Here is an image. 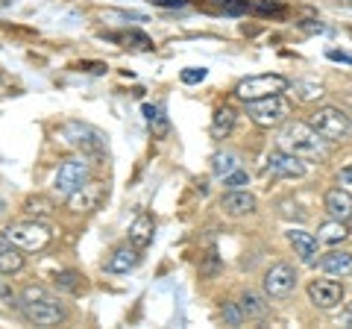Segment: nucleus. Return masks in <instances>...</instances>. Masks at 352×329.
I'll use <instances>...</instances> for the list:
<instances>
[{
    "label": "nucleus",
    "mask_w": 352,
    "mask_h": 329,
    "mask_svg": "<svg viewBox=\"0 0 352 329\" xmlns=\"http://www.w3.org/2000/svg\"><path fill=\"white\" fill-rule=\"evenodd\" d=\"M279 147L294 153L300 159H326L329 156V138H323L311 124H302V120H285L279 129Z\"/></svg>",
    "instance_id": "nucleus-1"
},
{
    "label": "nucleus",
    "mask_w": 352,
    "mask_h": 329,
    "mask_svg": "<svg viewBox=\"0 0 352 329\" xmlns=\"http://www.w3.org/2000/svg\"><path fill=\"white\" fill-rule=\"evenodd\" d=\"M18 312L36 326H59L65 317H68L62 300L53 297V294L47 288H41V285H30V288L21 291V309Z\"/></svg>",
    "instance_id": "nucleus-2"
},
{
    "label": "nucleus",
    "mask_w": 352,
    "mask_h": 329,
    "mask_svg": "<svg viewBox=\"0 0 352 329\" xmlns=\"http://www.w3.org/2000/svg\"><path fill=\"white\" fill-rule=\"evenodd\" d=\"M59 138L68 147H74L76 153L88 156V159H103L106 150H109L106 136L97 127L85 124V120H65V124L59 127Z\"/></svg>",
    "instance_id": "nucleus-3"
},
{
    "label": "nucleus",
    "mask_w": 352,
    "mask_h": 329,
    "mask_svg": "<svg viewBox=\"0 0 352 329\" xmlns=\"http://www.w3.org/2000/svg\"><path fill=\"white\" fill-rule=\"evenodd\" d=\"M0 235H3L9 244H15L18 250H24V253H36V250H44L50 244L53 233L41 221L36 217H30V221H12L0 229Z\"/></svg>",
    "instance_id": "nucleus-4"
},
{
    "label": "nucleus",
    "mask_w": 352,
    "mask_h": 329,
    "mask_svg": "<svg viewBox=\"0 0 352 329\" xmlns=\"http://www.w3.org/2000/svg\"><path fill=\"white\" fill-rule=\"evenodd\" d=\"M288 76L282 74H256V76H244L238 85H235V97L244 103L252 100H261V97H270V94H282L288 89Z\"/></svg>",
    "instance_id": "nucleus-5"
},
{
    "label": "nucleus",
    "mask_w": 352,
    "mask_h": 329,
    "mask_svg": "<svg viewBox=\"0 0 352 329\" xmlns=\"http://www.w3.org/2000/svg\"><path fill=\"white\" fill-rule=\"evenodd\" d=\"M308 124H311L317 133H320L323 138H329V141H340V138H346L352 133L349 115L344 112V109H338V106H320V109H314V112L308 115Z\"/></svg>",
    "instance_id": "nucleus-6"
},
{
    "label": "nucleus",
    "mask_w": 352,
    "mask_h": 329,
    "mask_svg": "<svg viewBox=\"0 0 352 329\" xmlns=\"http://www.w3.org/2000/svg\"><path fill=\"white\" fill-rule=\"evenodd\" d=\"M88 180H91V164H88V156H82V153H80V156H74V159L59 164L56 177H53V194L68 197V194H74Z\"/></svg>",
    "instance_id": "nucleus-7"
},
{
    "label": "nucleus",
    "mask_w": 352,
    "mask_h": 329,
    "mask_svg": "<svg viewBox=\"0 0 352 329\" xmlns=\"http://www.w3.org/2000/svg\"><path fill=\"white\" fill-rule=\"evenodd\" d=\"M288 112H291V106L282 94H270V97H261V100L247 103V115L258 127H279L288 120Z\"/></svg>",
    "instance_id": "nucleus-8"
},
{
    "label": "nucleus",
    "mask_w": 352,
    "mask_h": 329,
    "mask_svg": "<svg viewBox=\"0 0 352 329\" xmlns=\"http://www.w3.org/2000/svg\"><path fill=\"white\" fill-rule=\"evenodd\" d=\"M65 200H68V209L76 212V215L94 212V209H100V203L106 200V185L100 180H88L74 194L65 197Z\"/></svg>",
    "instance_id": "nucleus-9"
},
{
    "label": "nucleus",
    "mask_w": 352,
    "mask_h": 329,
    "mask_svg": "<svg viewBox=\"0 0 352 329\" xmlns=\"http://www.w3.org/2000/svg\"><path fill=\"white\" fill-rule=\"evenodd\" d=\"M344 297H346V288H344V282H338V279H314L308 285V300L323 312L338 309V306L344 303Z\"/></svg>",
    "instance_id": "nucleus-10"
},
{
    "label": "nucleus",
    "mask_w": 352,
    "mask_h": 329,
    "mask_svg": "<svg viewBox=\"0 0 352 329\" xmlns=\"http://www.w3.org/2000/svg\"><path fill=\"white\" fill-rule=\"evenodd\" d=\"M296 288V270L288 262H276L273 268H267L264 273V294L267 297H288Z\"/></svg>",
    "instance_id": "nucleus-11"
},
{
    "label": "nucleus",
    "mask_w": 352,
    "mask_h": 329,
    "mask_svg": "<svg viewBox=\"0 0 352 329\" xmlns=\"http://www.w3.org/2000/svg\"><path fill=\"white\" fill-rule=\"evenodd\" d=\"M267 171L273 177H282V180H302L308 173V164L300 156H294V153L279 147L267 156Z\"/></svg>",
    "instance_id": "nucleus-12"
},
{
    "label": "nucleus",
    "mask_w": 352,
    "mask_h": 329,
    "mask_svg": "<svg viewBox=\"0 0 352 329\" xmlns=\"http://www.w3.org/2000/svg\"><path fill=\"white\" fill-rule=\"evenodd\" d=\"M220 209H223L226 217H247V215L256 212V197H252L247 189L226 191L220 197Z\"/></svg>",
    "instance_id": "nucleus-13"
},
{
    "label": "nucleus",
    "mask_w": 352,
    "mask_h": 329,
    "mask_svg": "<svg viewBox=\"0 0 352 329\" xmlns=\"http://www.w3.org/2000/svg\"><path fill=\"white\" fill-rule=\"evenodd\" d=\"M288 241H291V247L296 250V256H300L302 265H314L317 262V247H320V238L311 235V233H305V229H291L288 233Z\"/></svg>",
    "instance_id": "nucleus-14"
},
{
    "label": "nucleus",
    "mask_w": 352,
    "mask_h": 329,
    "mask_svg": "<svg viewBox=\"0 0 352 329\" xmlns=\"http://www.w3.org/2000/svg\"><path fill=\"white\" fill-rule=\"evenodd\" d=\"M323 206H326L329 217H335V221H349V217H352V194H349L346 189H332V191H326Z\"/></svg>",
    "instance_id": "nucleus-15"
},
{
    "label": "nucleus",
    "mask_w": 352,
    "mask_h": 329,
    "mask_svg": "<svg viewBox=\"0 0 352 329\" xmlns=\"http://www.w3.org/2000/svg\"><path fill=\"white\" fill-rule=\"evenodd\" d=\"M138 262H141V250L138 247H118L112 256L106 259V273H129V270H135L138 268Z\"/></svg>",
    "instance_id": "nucleus-16"
},
{
    "label": "nucleus",
    "mask_w": 352,
    "mask_h": 329,
    "mask_svg": "<svg viewBox=\"0 0 352 329\" xmlns=\"http://www.w3.org/2000/svg\"><path fill=\"white\" fill-rule=\"evenodd\" d=\"M153 235H156V221H153L147 212H141L135 221L129 224V244L138 250H147L153 244Z\"/></svg>",
    "instance_id": "nucleus-17"
},
{
    "label": "nucleus",
    "mask_w": 352,
    "mask_h": 329,
    "mask_svg": "<svg viewBox=\"0 0 352 329\" xmlns=\"http://www.w3.org/2000/svg\"><path fill=\"white\" fill-rule=\"evenodd\" d=\"M238 306L244 309V315L250 317V321H264V317L270 315V303L264 300V294H258V291H244L241 294V300H238Z\"/></svg>",
    "instance_id": "nucleus-18"
},
{
    "label": "nucleus",
    "mask_w": 352,
    "mask_h": 329,
    "mask_svg": "<svg viewBox=\"0 0 352 329\" xmlns=\"http://www.w3.org/2000/svg\"><path fill=\"white\" fill-rule=\"evenodd\" d=\"M320 268L332 277H349L352 273V253H344V250H332L320 259Z\"/></svg>",
    "instance_id": "nucleus-19"
},
{
    "label": "nucleus",
    "mask_w": 352,
    "mask_h": 329,
    "mask_svg": "<svg viewBox=\"0 0 352 329\" xmlns=\"http://www.w3.org/2000/svg\"><path fill=\"white\" fill-rule=\"evenodd\" d=\"M24 250H18L15 244H9V241L0 235V273H18L24 268Z\"/></svg>",
    "instance_id": "nucleus-20"
},
{
    "label": "nucleus",
    "mask_w": 352,
    "mask_h": 329,
    "mask_svg": "<svg viewBox=\"0 0 352 329\" xmlns=\"http://www.w3.org/2000/svg\"><path fill=\"white\" fill-rule=\"evenodd\" d=\"M346 235H349L346 221H335V217H329V221L320 224V229H317V238H320V244H340Z\"/></svg>",
    "instance_id": "nucleus-21"
},
{
    "label": "nucleus",
    "mask_w": 352,
    "mask_h": 329,
    "mask_svg": "<svg viewBox=\"0 0 352 329\" xmlns=\"http://www.w3.org/2000/svg\"><path fill=\"white\" fill-rule=\"evenodd\" d=\"M232 127H235V112L229 106H220L214 112V118H212V136L226 138L229 133H232Z\"/></svg>",
    "instance_id": "nucleus-22"
},
{
    "label": "nucleus",
    "mask_w": 352,
    "mask_h": 329,
    "mask_svg": "<svg viewBox=\"0 0 352 329\" xmlns=\"http://www.w3.org/2000/svg\"><path fill=\"white\" fill-rule=\"evenodd\" d=\"M238 168H241V162H238L235 153L220 150V153H214V156H212V173H214V177H220V180L229 177V173L238 171Z\"/></svg>",
    "instance_id": "nucleus-23"
},
{
    "label": "nucleus",
    "mask_w": 352,
    "mask_h": 329,
    "mask_svg": "<svg viewBox=\"0 0 352 329\" xmlns=\"http://www.w3.org/2000/svg\"><path fill=\"white\" fill-rule=\"evenodd\" d=\"M53 285L65 294H80L82 291V277L76 270H59L56 277H53Z\"/></svg>",
    "instance_id": "nucleus-24"
},
{
    "label": "nucleus",
    "mask_w": 352,
    "mask_h": 329,
    "mask_svg": "<svg viewBox=\"0 0 352 329\" xmlns=\"http://www.w3.org/2000/svg\"><path fill=\"white\" fill-rule=\"evenodd\" d=\"M24 212L30 217H36V221H41V217H50L53 215V200H47V197H27V203H24Z\"/></svg>",
    "instance_id": "nucleus-25"
},
{
    "label": "nucleus",
    "mask_w": 352,
    "mask_h": 329,
    "mask_svg": "<svg viewBox=\"0 0 352 329\" xmlns=\"http://www.w3.org/2000/svg\"><path fill=\"white\" fill-rule=\"evenodd\" d=\"M294 92H296V97H300V100H320V97L326 94L323 85L317 83V80H296V83H294Z\"/></svg>",
    "instance_id": "nucleus-26"
},
{
    "label": "nucleus",
    "mask_w": 352,
    "mask_h": 329,
    "mask_svg": "<svg viewBox=\"0 0 352 329\" xmlns=\"http://www.w3.org/2000/svg\"><path fill=\"white\" fill-rule=\"evenodd\" d=\"M120 41H126V47H135V50H153V39L147 36V32L141 30H126L124 36H115Z\"/></svg>",
    "instance_id": "nucleus-27"
},
{
    "label": "nucleus",
    "mask_w": 352,
    "mask_h": 329,
    "mask_svg": "<svg viewBox=\"0 0 352 329\" xmlns=\"http://www.w3.org/2000/svg\"><path fill=\"white\" fill-rule=\"evenodd\" d=\"M247 185H250V173L244 168H238V171L229 173V177H223V189L226 191H238V189H247Z\"/></svg>",
    "instance_id": "nucleus-28"
},
{
    "label": "nucleus",
    "mask_w": 352,
    "mask_h": 329,
    "mask_svg": "<svg viewBox=\"0 0 352 329\" xmlns=\"http://www.w3.org/2000/svg\"><path fill=\"white\" fill-rule=\"evenodd\" d=\"M223 321L229 323V326H241L247 321V315H244V309H241L238 303H226L223 306Z\"/></svg>",
    "instance_id": "nucleus-29"
},
{
    "label": "nucleus",
    "mask_w": 352,
    "mask_h": 329,
    "mask_svg": "<svg viewBox=\"0 0 352 329\" xmlns=\"http://www.w3.org/2000/svg\"><path fill=\"white\" fill-rule=\"evenodd\" d=\"M206 76H208L206 68H185V71L179 74V80H182L185 85H194V83H203Z\"/></svg>",
    "instance_id": "nucleus-30"
},
{
    "label": "nucleus",
    "mask_w": 352,
    "mask_h": 329,
    "mask_svg": "<svg viewBox=\"0 0 352 329\" xmlns=\"http://www.w3.org/2000/svg\"><path fill=\"white\" fill-rule=\"evenodd\" d=\"M150 124H153V136H156V138H164V136H168L170 124H168V118H164V109H159V115L153 118Z\"/></svg>",
    "instance_id": "nucleus-31"
},
{
    "label": "nucleus",
    "mask_w": 352,
    "mask_h": 329,
    "mask_svg": "<svg viewBox=\"0 0 352 329\" xmlns=\"http://www.w3.org/2000/svg\"><path fill=\"white\" fill-rule=\"evenodd\" d=\"M252 12L256 15H279L282 6L273 3V0H258V3H252Z\"/></svg>",
    "instance_id": "nucleus-32"
},
{
    "label": "nucleus",
    "mask_w": 352,
    "mask_h": 329,
    "mask_svg": "<svg viewBox=\"0 0 352 329\" xmlns=\"http://www.w3.org/2000/svg\"><path fill=\"white\" fill-rule=\"evenodd\" d=\"M220 9L229 15H241V12H247V3L244 0H220Z\"/></svg>",
    "instance_id": "nucleus-33"
},
{
    "label": "nucleus",
    "mask_w": 352,
    "mask_h": 329,
    "mask_svg": "<svg viewBox=\"0 0 352 329\" xmlns=\"http://www.w3.org/2000/svg\"><path fill=\"white\" fill-rule=\"evenodd\" d=\"M76 68L88 71V74H106V65H103V62H80Z\"/></svg>",
    "instance_id": "nucleus-34"
},
{
    "label": "nucleus",
    "mask_w": 352,
    "mask_h": 329,
    "mask_svg": "<svg viewBox=\"0 0 352 329\" xmlns=\"http://www.w3.org/2000/svg\"><path fill=\"white\" fill-rule=\"evenodd\" d=\"M147 3H153V6H164V9H179V6H185V0H147Z\"/></svg>",
    "instance_id": "nucleus-35"
},
{
    "label": "nucleus",
    "mask_w": 352,
    "mask_h": 329,
    "mask_svg": "<svg viewBox=\"0 0 352 329\" xmlns=\"http://www.w3.org/2000/svg\"><path fill=\"white\" fill-rule=\"evenodd\" d=\"M329 59H332V62H346V65H352V56H349V53H340V50H329Z\"/></svg>",
    "instance_id": "nucleus-36"
},
{
    "label": "nucleus",
    "mask_w": 352,
    "mask_h": 329,
    "mask_svg": "<svg viewBox=\"0 0 352 329\" xmlns=\"http://www.w3.org/2000/svg\"><path fill=\"white\" fill-rule=\"evenodd\" d=\"M159 109H162V106H150V103H144V106H141V112H144L147 120H153V118L159 115Z\"/></svg>",
    "instance_id": "nucleus-37"
},
{
    "label": "nucleus",
    "mask_w": 352,
    "mask_h": 329,
    "mask_svg": "<svg viewBox=\"0 0 352 329\" xmlns=\"http://www.w3.org/2000/svg\"><path fill=\"white\" fill-rule=\"evenodd\" d=\"M340 182H346V185L352 182V162L346 164V168H344V171H340Z\"/></svg>",
    "instance_id": "nucleus-38"
},
{
    "label": "nucleus",
    "mask_w": 352,
    "mask_h": 329,
    "mask_svg": "<svg viewBox=\"0 0 352 329\" xmlns=\"http://www.w3.org/2000/svg\"><path fill=\"white\" fill-rule=\"evenodd\" d=\"M214 268H217V259H214V250H212V253H208V265H206L203 273H214Z\"/></svg>",
    "instance_id": "nucleus-39"
},
{
    "label": "nucleus",
    "mask_w": 352,
    "mask_h": 329,
    "mask_svg": "<svg viewBox=\"0 0 352 329\" xmlns=\"http://www.w3.org/2000/svg\"><path fill=\"white\" fill-rule=\"evenodd\" d=\"M344 323H349V326H352V309H349V312L344 315Z\"/></svg>",
    "instance_id": "nucleus-40"
},
{
    "label": "nucleus",
    "mask_w": 352,
    "mask_h": 329,
    "mask_svg": "<svg viewBox=\"0 0 352 329\" xmlns=\"http://www.w3.org/2000/svg\"><path fill=\"white\" fill-rule=\"evenodd\" d=\"M0 215H3V200H0Z\"/></svg>",
    "instance_id": "nucleus-41"
},
{
    "label": "nucleus",
    "mask_w": 352,
    "mask_h": 329,
    "mask_svg": "<svg viewBox=\"0 0 352 329\" xmlns=\"http://www.w3.org/2000/svg\"><path fill=\"white\" fill-rule=\"evenodd\" d=\"M349 221H352V217H349Z\"/></svg>",
    "instance_id": "nucleus-42"
}]
</instances>
